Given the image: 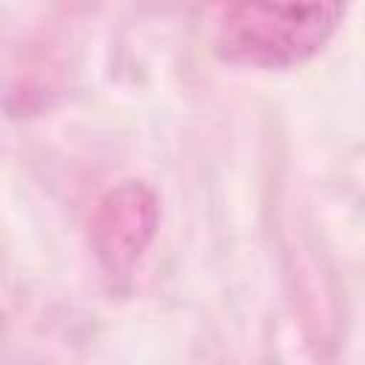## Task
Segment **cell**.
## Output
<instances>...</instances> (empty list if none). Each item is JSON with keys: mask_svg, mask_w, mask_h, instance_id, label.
<instances>
[{"mask_svg": "<svg viewBox=\"0 0 365 365\" xmlns=\"http://www.w3.org/2000/svg\"><path fill=\"white\" fill-rule=\"evenodd\" d=\"M342 14L345 0H222L217 51L228 63L285 68L317 54Z\"/></svg>", "mask_w": 365, "mask_h": 365, "instance_id": "6da1fadb", "label": "cell"}, {"mask_svg": "<svg viewBox=\"0 0 365 365\" xmlns=\"http://www.w3.org/2000/svg\"><path fill=\"white\" fill-rule=\"evenodd\" d=\"M157 222L154 197L143 185H123L103 200L94 222V242L111 271L128 268L145 248Z\"/></svg>", "mask_w": 365, "mask_h": 365, "instance_id": "7a4b0ae2", "label": "cell"}]
</instances>
